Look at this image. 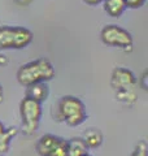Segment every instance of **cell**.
I'll return each mask as SVG.
<instances>
[{
    "label": "cell",
    "mask_w": 148,
    "mask_h": 156,
    "mask_svg": "<svg viewBox=\"0 0 148 156\" xmlns=\"http://www.w3.org/2000/svg\"><path fill=\"white\" fill-rule=\"evenodd\" d=\"M111 86L116 99L126 105H134L138 100L136 78L132 72L122 66H117L112 72Z\"/></svg>",
    "instance_id": "cell-1"
},
{
    "label": "cell",
    "mask_w": 148,
    "mask_h": 156,
    "mask_svg": "<svg viewBox=\"0 0 148 156\" xmlns=\"http://www.w3.org/2000/svg\"><path fill=\"white\" fill-rule=\"evenodd\" d=\"M53 119L58 122H65L69 126L81 125L87 117L86 107L81 99L76 96H64L58 100L56 108L53 107Z\"/></svg>",
    "instance_id": "cell-2"
},
{
    "label": "cell",
    "mask_w": 148,
    "mask_h": 156,
    "mask_svg": "<svg viewBox=\"0 0 148 156\" xmlns=\"http://www.w3.org/2000/svg\"><path fill=\"white\" fill-rule=\"evenodd\" d=\"M55 77V68L47 58H38L19 66L17 80L23 86H30L39 82H48Z\"/></svg>",
    "instance_id": "cell-3"
},
{
    "label": "cell",
    "mask_w": 148,
    "mask_h": 156,
    "mask_svg": "<svg viewBox=\"0 0 148 156\" xmlns=\"http://www.w3.org/2000/svg\"><path fill=\"white\" fill-rule=\"evenodd\" d=\"M33 33L21 26H0V50H22L33 42Z\"/></svg>",
    "instance_id": "cell-4"
},
{
    "label": "cell",
    "mask_w": 148,
    "mask_h": 156,
    "mask_svg": "<svg viewBox=\"0 0 148 156\" xmlns=\"http://www.w3.org/2000/svg\"><path fill=\"white\" fill-rule=\"evenodd\" d=\"M19 115L22 120L23 134L31 135L37 131L42 117V104L34 99L25 96L19 104Z\"/></svg>",
    "instance_id": "cell-5"
},
{
    "label": "cell",
    "mask_w": 148,
    "mask_h": 156,
    "mask_svg": "<svg viewBox=\"0 0 148 156\" xmlns=\"http://www.w3.org/2000/svg\"><path fill=\"white\" fill-rule=\"evenodd\" d=\"M100 38L104 44L111 47H117L125 51H131L132 37L131 34L117 25H107L103 27Z\"/></svg>",
    "instance_id": "cell-6"
},
{
    "label": "cell",
    "mask_w": 148,
    "mask_h": 156,
    "mask_svg": "<svg viewBox=\"0 0 148 156\" xmlns=\"http://www.w3.org/2000/svg\"><path fill=\"white\" fill-rule=\"evenodd\" d=\"M35 151L41 156H68V142L60 136L46 134L37 140Z\"/></svg>",
    "instance_id": "cell-7"
},
{
    "label": "cell",
    "mask_w": 148,
    "mask_h": 156,
    "mask_svg": "<svg viewBox=\"0 0 148 156\" xmlns=\"http://www.w3.org/2000/svg\"><path fill=\"white\" fill-rule=\"evenodd\" d=\"M26 96L34 99L35 101L39 103H43V101L47 100L48 98V86L46 85V82H39V83H34L30 86H26Z\"/></svg>",
    "instance_id": "cell-8"
},
{
    "label": "cell",
    "mask_w": 148,
    "mask_h": 156,
    "mask_svg": "<svg viewBox=\"0 0 148 156\" xmlns=\"http://www.w3.org/2000/svg\"><path fill=\"white\" fill-rule=\"evenodd\" d=\"M68 142V156H87L88 147L82 138H72Z\"/></svg>",
    "instance_id": "cell-9"
},
{
    "label": "cell",
    "mask_w": 148,
    "mask_h": 156,
    "mask_svg": "<svg viewBox=\"0 0 148 156\" xmlns=\"http://www.w3.org/2000/svg\"><path fill=\"white\" fill-rule=\"evenodd\" d=\"M104 11L109 14L111 17H120L122 13L125 12L126 5L123 3V0H104Z\"/></svg>",
    "instance_id": "cell-10"
},
{
    "label": "cell",
    "mask_w": 148,
    "mask_h": 156,
    "mask_svg": "<svg viewBox=\"0 0 148 156\" xmlns=\"http://www.w3.org/2000/svg\"><path fill=\"white\" fill-rule=\"evenodd\" d=\"M82 139L88 148H96L103 143V134L97 129H88Z\"/></svg>",
    "instance_id": "cell-11"
},
{
    "label": "cell",
    "mask_w": 148,
    "mask_h": 156,
    "mask_svg": "<svg viewBox=\"0 0 148 156\" xmlns=\"http://www.w3.org/2000/svg\"><path fill=\"white\" fill-rule=\"evenodd\" d=\"M18 130L16 128H7L5 131L0 136V155L7 154L11 146V140L17 135Z\"/></svg>",
    "instance_id": "cell-12"
},
{
    "label": "cell",
    "mask_w": 148,
    "mask_h": 156,
    "mask_svg": "<svg viewBox=\"0 0 148 156\" xmlns=\"http://www.w3.org/2000/svg\"><path fill=\"white\" fill-rule=\"evenodd\" d=\"M147 143L146 140H140L139 143L135 146V150L132 151L130 156H147Z\"/></svg>",
    "instance_id": "cell-13"
},
{
    "label": "cell",
    "mask_w": 148,
    "mask_h": 156,
    "mask_svg": "<svg viewBox=\"0 0 148 156\" xmlns=\"http://www.w3.org/2000/svg\"><path fill=\"white\" fill-rule=\"evenodd\" d=\"M126 8H131V9H138L144 5L146 0H123Z\"/></svg>",
    "instance_id": "cell-14"
},
{
    "label": "cell",
    "mask_w": 148,
    "mask_h": 156,
    "mask_svg": "<svg viewBox=\"0 0 148 156\" xmlns=\"http://www.w3.org/2000/svg\"><path fill=\"white\" fill-rule=\"evenodd\" d=\"M14 3H17L18 5H21V7H27V5H30L33 0H13Z\"/></svg>",
    "instance_id": "cell-15"
},
{
    "label": "cell",
    "mask_w": 148,
    "mask_h": 156,
    "mask_svg": "<svg viewBox=\"0 0 148 156\" xmlns=\"http://www.w3.org/2000/svg\"><path fill=\"white\" fill-rule=\"evenodd\" d=\"M86 4H88V5H97V4L103 3L104 0H83Z\"/></svg>",
    "instance_id": "cell-16"
},
{
    "label": "cell",
    "mask_w": 148,
    "mask_h": 156,
    "mask_svg": "<svg viewBox=\"0 0 148 156\" xmlns=\"http://www.w3.org/2000/svg\"><path fill=\"white\" fill-rule=\"evenodd\" d=\"M7 62H8V58L3 55V53H0V66H3V65H7Z\"/></svg>",
    "instance_id": "cell-17"
},
{
    "label": "cell",
    "mask_w": 148,
    "mask_h": 156,
    "mask_svg": "<svg viewBox=\"0 0 148 156\" xmlns=\"http://www.w3.org/2000/svg\"><path fill=\"white\" fill-rule=\"evenodd\" d=\"M142 81L144 82V85H143V89L147 90V85H146V81H147V73H144V74H143V77H142Z\"/></svg>",
    "instance_id": "cell-18"
},
{
    "label": "cell",
    "mask_w": 148,
    "mask_h": 156,
    "mask_svg": "<svg viewBox=\"0 0 148 156\" xmlns=\"http://www.w3.org/2000/svg\"><path fill=\"white\" fill-rule=\"evenodd\" d=\"M3 98H4V91H3V86L0 85V103L3 101Z\"/></svg>",
    "instance_id": "cell-19"
},
{
    "label": "cell",
    "mask_w": 148,
    "mask_h": 156,
    "mask_svg": "<svg viewBox=\"0 0 148 156\" xmlns=\"http://www.w3.org/2000/svg\"><path fill=\"white\" fill-rule=\"evenodd\" d=\"M5 129H7L5 126H4V125H3L2 122H0V136H2V134L4 133V131H5Z\"/></svg>",
    "instance_id": "cell-20"
},
{
    "label": "cell",
    "mask_w": 148,
    "mask_h": 156,
    "mask_svg": "<svg viewBox=\"0 0 148 156\" xmlns=\"http://www.w3.org/2000/svg\"><path fill=\"white\" fill-rule=\"evenodd\" d=\"M87 156H90V155H87Z\"/></svg>",
    "instance_id": "cell-21"
}]
</instances>
